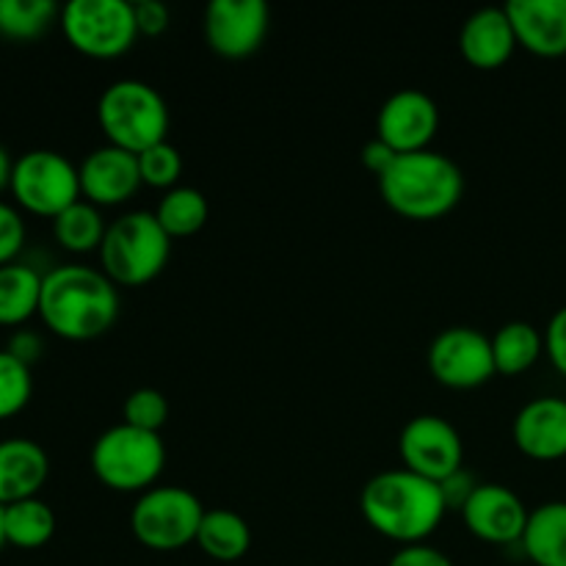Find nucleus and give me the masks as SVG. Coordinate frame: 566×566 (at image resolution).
Listing matches in <instances>:
<instances>
[{
  "instance_id": "6ab92c4d",
  "label": "nucleus",
  "mask_w": 566,
  "mask_h": 566,
  "mask_svg": "<svg viewBox=\"0 0 566 566\" xmlns=\"http://www.w3.org/2000/svg\"><path fill=\"white\" fill-rule=\"evenodd\" d=\"M50 475V459L39 442L11 437L0 442V506L39 497Z\"/></svg>"
},
{
  "instance_id": "c85d7f7f",
  "label": "nucleus",
  "mask_w": 566,
  "mask_h": 566,
  "mask_svg": "<svg viewBox=\"0 0 566 566\" xmlns=\"http://www.w3.org/2000/svg\"><path fill=\"white\" fill-rule=\"evenodd\" d=\"M166 420H169V401H166L164 392L153 390V387L133 390L130 396L125 398V403H122V423L133 426V429L160 434Z\"/></svg>"
},
{
  "instance_id": "20e7f679",
  "label": "nucleus",
  "mask_w": 566,
  "mask_h": 566,
  "mask_svg": "<svg viewBox=\"0 0 566 566\" xmlns=\"http://www.w3.org/2000/svg\"><path fill=\"white\" fill-rule=\"evenodd\" d=\"M171 238L149 210H133L111 221L99 247V271L114 285L138 287L166 269Z\"/></svg>"
},
{
  "instance_id": "1a4fd4ad",
  "label": "nucleus",
  "mask_w": 566,
  "mask_h": 566,
  "mask_svg": "<svg viewBox=\"0 0 566 566\" xmlns=\"http://www.w3.org/2000/svg\"><path fill=\"white\" fill-rule=\"evenodd\" d=\"M9 188L22 210L44 219H55L83 199L77 166L55 149H31L20 155Z\"/></svg>"
},
{
  "instance_id": "4be33fe9",
  "label": "nucleus",
  "mask_w": 566,
  "mask_h": 566,
  "mask_svg": "<svg viewBox=\"0 0 566 566\" xmlns=\"http://www.w3.org/2000/svg\"><path fill=\"white\" fill-rule=\"evenodd\" d=\"M44 276L22 263L0 265V326H22L39 315Z\"/></svg>"
},
{
  "instance_id": "7c9ffc66",
  "label": "nucleus",
  "mask_w": 566,
  "mask_h": 566,
  "mask_svg": "<svg viewBox=\"0 0 566 566\" xmlns=\"http://www.w3.org/2000/svg\"><path fill=\"white\" fill-rule=\"evenodd\" d=\"M25 243V221L20 210L9 202H0V265L14 263Z\"/></svg>"
},
{
  "instance_id": "bb28decb",
  "label": "nucleus",
  "mask_w": 566,
  "mask_h": 566,
  "mask_svg": "<svg viewBox=\"0 0 566 566\" xmlns=\"http://www.w3.org/2000/svg\"><path fill=\"white\" fill-rule=\"evenodd\" d=\"M55 17H61V9L53 0H0V36L31 42L48 31Z\"/></svg>"
},
{
  "instance_id": "f8f14e48",
  "label": "nucleus",
  "mask_w": 566,
  "mask_h": 566,
  "mask_svg": "<svg viewBox=\"0 0 566 566\" xmlns=\"http://www.w3.org/2000/svg\"><path fill=\"white\" fill-rule=\"evenodd\" d=\"M271 11L263 0H213L205 9V39L224 59H249L269 36Z\"/></svg>"
},
{
  "instance_id": "f257e3e1",
  "label": "nucleus",
  "mask_w": 566,
  "mask_h": 566,
  "mask_svg": "<svg viewBox=\"0 0 566 566\" xmlns=\"http://www.w3.org/2000/svg\"><path fill=\"white\" fill-rule=\"evenodd\" d=\"M359 509L376 534L403 547L423 545L448 514L440 484L407 468L374 475L363 486Z\"/></svg>"
},
{
  "instance_id": "a211bd4d",
  "label": "nucleus",
  "mask_w": 566,
  "mask_h": 566,
  "mask_svg": "<svg viewBox=\"0 0 566 566\" xmlns=\"http://www.w3.org/2000/svg\"><path fill=\"white\" fill-rule=\"evenodd\" d=\"M517 33L506 14V6H486L473 11L459 33V50L475 70H497L517 50Z\"/></svg>"
},
{
  "instance_id": "2eb2a0df",
  "label": "nucleus",
  "mask_w": 566,
  "mask_h": 566,
  "mask_svg": "<svg viewBox=\"0 0 566 566\" xmlns=\"http://www.w3.org/2000/svg\"><path fill=\"white\" fill-rule=\"evenodd\" d=\"M77 175H81V197L94 208L127 202L144 186L136 155L114 147V144H105V147L88 153L77 166Z\"/></svg>"
},
{
  "instance_id": "f704fd0d",
  "label": "nucleus",
  "mask_w": 566,
  "mask_h": 566,
  "mask_svg": "<svg viewBox=\"0 0 566 566\" xmlns=\"http://www.w3.org/2000/svg\"><path fill=\"white\" fill-rule=\"evenodd\" d=\"M387 566H453L451 558L431 545H407L390 558Z\"/></svg>"
},
{
  "instance_id": "c756f323",
  "label": "nucleus",
  "mask_w": 566,
  "mask_h": 566,
  "mask_svg": "<svg viewBox=\"0 0 566 566\" xmlns=\"http://www.w3.org/2000/svg\"><path fill=\"white\" fill-rule=\"evenodd\" d=\"M138 171H142L144 186L153 188H177V180L182 175V155L180 149L171 147L169 142H160L155 147L144 149L136 155Z\"/></svg>"
},
{
  "instance_id": "39448f33",
  "label": "nucleus",
  "mask_w": 566,
  "mask_h": 566,
  "mask_svg": "<svg viewBox=\"0 0 566 566\" xmlns=\"http://www.w3.org/2000/svg\"><path fill=\"white\" fill-rule=\"evenodd\" d=\"M97 122L108 144L138 155L166 142L169 108L155 86L144 81H114L97 99Z\"/></svg>"
},
{
  "instance_id": "dca6fc26",
  "label": "nucleus",
  "mask_w": 566,
  "mask_h": 566,
  "mask_svg": "<svg viewBox=\"0 0 566 566\" xmlns=\"http://www.w3.org/2000/svg\"><path fill=\"white\" fill-rule=\"evenodd\" d=\"M514 446L536 462H556L566 457V401L539 396L525 403L514 418Z\"/></svg>"
},
{
  "instance_id": "6e6552de",
  "label": "nucleus",
  "mask_w": 566,
  "mask_h": 566,
  "mask_svg": "<svg viewBox=\"0 0 566 566\" xmlns=\"http://www.w3.org/2000/svg\"><path fill=\"white\" fill-rule=\"evenodd\" d=\"M61 31L88 59H116L138 39L133 3L127 0H70L61 9Z\"/></svg>"
},
{
  "instance_id": "b1692460",
  "label": "nucleus",
  "mask_w": 566,
  "mask_h": 566,
  "mask_svg": "<svg viewBox=\"0 0 566 566\" xmlns=\"http://www.w3.org/2000/svg\"><path fill=\"white\" fill-rule=\"evenodd\" d=\"M3 528L6 545H14L20 551H36L53 539L55 514L44 501L28 497V501L3 506Z\"/></svg>"
},
{
  "instance_id": "58836bf2",
  "label": "nucleus",
  "mask_w": 566,
  "mask_h": 566,
  "mask_svg": "<svg viewBox=\"0 0 566 566\" xmlns=\"http://www.w3.org/2000/svg\"><path fill=\"white\" fill-rule=\"evenodd\" d=\"M6 545V528H3V506H0V551Z\"/></svg>"
},
{
  "instance_id": "0eeeda50",
  "label": "nucleus",
  "mask_w": 566,
  "mask_h": 566,
  "mask_svg": "<svg viewBox=\"0 0 566 566\" xmlns=\"http://www.w3.org/2000/svg\"><path fill=\"white\" fill-rule=\"evenodd\" d=\"M205 512L202 501L186 486H153L130 509V531L149 551H180L197 542Z\"/></svg>"
},
{
  "instance_id": "4c0bfd02",
  "label": "nucleus",
  "mask_w": 566,
  "mask_h": 566,
  "mask_svg": "<svg viewBox=\"0 0 566 566\" xmlns=\"http://www.w3.org/2000/svg\"><path fill=\"white\" fill-rule=\"evenodd\" d=\"M11 171H14V160H11V155L0 147V191L11 186Z\"/></svg>"
},
{
  "instance_id": "c9c22d12",
  "label": "nucleus",
  "mask_w": 566,
  "mask_h": 566,
  "mask_svg": "<svg viewBox=\"0 0 566 566\" xmlns=\"http://www.w3.org/2000/svg\"><path fill=\"white\" fill-rule=\"evenodd\" d=\"M6 352H9L11 357H17V359H20V363H25L28 368H31V365L36 363L39 357H42L44 343H42V337L36 335V332L22 329V332H14V335H11V340H9V346H6Z\"/></svg>"
},
{
  "instance_id": "393cba45",
  "label": "nucleus",
  "mask_w": 566,
  "mask_h": 566,
  "mask_svg": "<svg viewBox=\"0 0 566 566\" xmlns=\"http://www.w3.org/2000/svg\"><path fill=\"white\" fill-rule=\"evenodd\" d=\"M108 224L103 221L99 208H94L92 202L81 199V202L70 205L64 213H59L53 219V238L61 249L75 254L86 252H99L103 247V238Z\"/></svg>"
},
{
  "instance_id": "2f4dec72",
  "label": "nucleus",
  "mask_w": 566,
  "mask_h": 566,
  "mask_svg": "<svg viewBox=\"0 0 566 566\" xmlns=\"http://www.w3.org/2000/svg\"><path fill=\"white\" fill-rule=\"evenodd\" d=\"M133 17H136L138 36H158L169 28V6L160 0H138L133 3Z\"/></svg>"
},
{
  "instance_id": "f03ea898",
  "label": "nucleus",
  "mask_w": 566,
  "mask_h": 566,
  "mask_svg": "<svg viewBox=\"0 0 566 566\" xmlns=\"http://www.w3.org/2000/svg\"><path fill=\"white\" fill-rule=\"evenodd\" d=\"M39 315L64 340H97L119 318V293L99 269L59 265L44 274Z\"/></svg>"
},
{
  "instance_id": "ddd939ff",
  "label": "nucleus",
  "mask_w": 566,
  "mask_h": 566,
  "mask_svg": "<svg viewBox=\"0 0 566 566\" xmlns=\"http://www.w3.org/2000/svg\"><path fill=\"white\" fill-rule=\"evenodd\" d=\"M440 130V108L420 88H401L385 99L376 119V138L390 144L398 155L429 149Z\"/></svg>"
},
{
  "instance_id": "473e14b6",
  "label": "nucleus",
  "mask_w": 566,
  "mask_h": 566,
  "mask_svg": "<svg viewBox=\"0 0 566 566\" xmlns=\"http://www.w3.org/2000/svg\"><path fill=\"white\" fill-rule=\"evenodd\" d=\"M545 354L551 357L553 368L566 376V307L556 310L545 329Z\"/></svg>"
},
{
  "instance_id": "423d86ee",
  "label": "nucleus",
  "mask_w": 566,
  "mask_h": 566,
  "mask_svg": "<svg viewBox=\"0 0 566 566\" xmlns=\"http://www.w3.org/2000/svg\"><path fill=\"white\" fill-rule=\"evenodd\" d=\"M166 446L160 434L119 423L103 431L92 446V470L114 492H147L160 479Z\"/></svg>"
},
{
  "instance_id": "e433bc0d",
  "label": "nucleus",
  "mask_w": 566,
  "mask_h": 566,
  "mask_svg": "<svg viewBox=\"0 0 566 566\" xmlns=\"http://www.w3.org/2000/svg\"><path fill=\"white\" fill-rule=\"evenodd\" d=\"M396 158H398L396 149H392L390 144L381 142V138H374V142H368L363 147V164L370 175H376V180H379V177L390 169L392 160Z\"/></svg>"
},
{
  "instance_id": "cd10ccee",
  "label": "nucleus",
  "mask_w": 566,
  "mask_h": 566,
  "mask_svg": "<svg viewBox=\"0 0 566 566\" xmlns=\"http://www.w3.org/2000/svg\"><path fill=\"white\" fill-rule=\"evenodd\" d=\"M33 396V376L25 363L0 348V420L14 418Z\"/></svg>"
},
{
  "instance_id": "412c9836",
  "label": "nucleus",
  "mask_w": 566,
  "mask_h": 566,
  "mask_svg": "<svg viewBox=\"0 0 566 566\" xmlns=\"http://www.w3.org/2000/svg\"><path fill=\"white\" fill-rule=\"evenodd\" d=\"M197 545L213 562H241L249 547H252V528L232 509H210V512H205L202 525H199Z\"/></svg>"
},
{
  "instance_id": "a878e982",
  "label": "nucleus",
  "mask_w": 566,
  "mask_h": 566,
  "mask_svg": "<svg viewBox=\"0 0 566 566\" xmlns=\"http://www.w3.org/2000/svg\"><path fill=\"white\" fill-rule=\"evenodd\" d=\"M208 199L202 191L191 186H177L160 197L158 208H155V219L166 230L169 238H188L197 235L205 224H208Z\"/></svg>"
},
{
  "instance_id": "9b49d317",
  "label": "nucleus",
  "mask_w": 566,
  "mask_h": 566,
  "mask_svg": "<svg viewBox=\"0 0 566 566\" xmlns=\"http://www.w3.org/2000/svg\"><path fill=\"white\" fill-rule=\"evenodd\" d=\"M398 451H401L403 468L434 484L459 473L464 462L462 437L453 429V423H448L440 415H418L409 420L401 431Z\"/></svg>"
},
{
  "instance_id": "aec40b11",
  "label": "nucleus",
  "mask_w": 566,
  "mask_h": 566,
  "mask_svg": "<svg viewBox=\"0 0 566 566\" xmlns=\"http://www.w3.org/2000/svg\"><path fill=\"white\" fill-rule=\"evenodd\" d=\"M520 545L536 566H566V501L536 506Z\"/></svg>"
},
{
  "instance_id": "7ed1b4c3",
  "label": "nucleus",
  "mask_w": 566,
  "mask_h": 566,
  "mask_svg": "<svg viewBox=\"0 0 566 566\" xmlns=\"http://www.w3.org/2000/svg\"><path fill=\"white\" fill-rule=\"evenodd\" d=\"M379 193L403 219L431 221L451 213L464 193V175L448 155L434 149L403 153L379 177Z\"/></svg>"
},
{
  "instance_id": "72a5a7b5",
  "label": "nucleus",
  "mask_w": 566,
  "mask_h": 566,
  "mask_svg": "<svg viewBox=\"0 0 566 566\" xmlns=\"http://www.w3.org/2000/svg\"><path fill=\"white\" fill-rule=\"evenodd\" d=\"M440 490H442V497H446L448 512H451V509L462 512L464 503H468L470 497H473V492L479 490V481H475L473 475L462 468L459 473L448 475L446 481H440Z\"/></svg>"
},
{
  "instance_id": "5701e85b",
  "label": "nucleus",
  "mask_w": 566,
  "mask_h": 566,
  "mask_svg": "<svg viewBox=\"0 0 566 566\" xmlns=\"http://www.w3.org/2000/svg\"><path fill=\"white\" fill-rule=\"evenodd\" d=\"M492 354H495V370L503 376H520L536 365L545 354V335L534 324L512 321L503 324L492 337Z\"/></svg>"
},
{
  "instance_id": "9d476101",
  "label": "nucleus",
  "mask_w": 566,
  "mask_h": 566,
  "mask_svg": "<svg viewBox=\"0 0 566 566\" xmlns=\"http://www.w3.org/2000/svg\"><path fill=\"white\" fill-rule=\"evenodd\" d=\"M429 370L451 390H473L486 385L495 370L492 337L473 326H451L431 340Z\"/></svg>"
},
{
  "instance_id": "f3484780",
  "label": "nucleus",
  "mask_w": 566,
  "mask_h": 566,
  "mask_svg": "<svg viewBox=\"0 0 566 566\" xmlns=\"http://www.w3.org/2000/svg\"><path fill=\"white\" fill-rule=\"evenodd\" d=\"M517 44L542 59L566 55V0H509Z\"/></svg>"
},
{
  "instance_id": "4468645a",
  "label": "nucleus",
  "mask_w": 566,
  "mask_h": 566,
  "mask_svg": "<svg viewBox=\"0 0 566 566\" xmlns=\"http://www.w3.org/2000/svg\"><path fill=\"white\" fill-rule=\"evenodd\" d=\"M528 509L517 492L503 484H479L462 509V520L475 539L486 545H512L523 542L528 525Z\"/></svg>"
}]
</instances>
